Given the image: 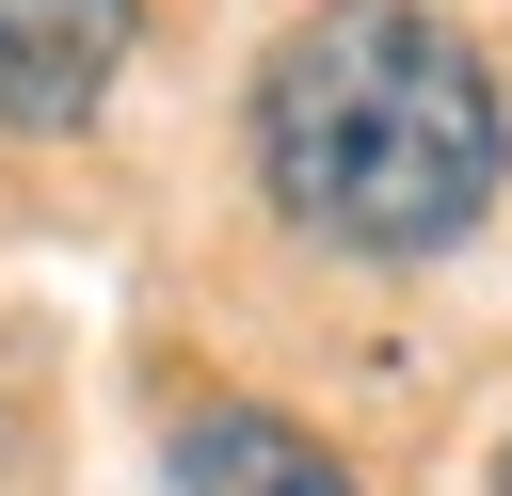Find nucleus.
Returning <instances> with one entry per match:
<instances>
[{
  "label": "nucleus",
  "instance_id": "f03ea898",
  "mask_svg": "<svg viewBox=\"0 0 512 496\" xmlns=\"http://www.w3.org/2000/svg\"><path fill=\"white\" fill-rule=\"evenodd\" d=\"M128 48H144V0H0V128L16 144L96 128V96L128 80Z\"/></svg>",
  "mask_w": 512,
  "mask_h": 496
},
{
  "label": "nucleus",
  "instance_id": "39448f33",
  "mask_svg": "<svg viewBox=\"0 0 512 496\" xmlns=\"http://www.w3.org/2000/svg\"><path fill=\"white\" fill-rule=\"evenodd\" d=\"M496 496H512V448H496Z\"/></svg>",
  "mask_w": 512,
  "mask_h": 496
},
{
  "label": "nucleus",
  "instance_id": "7ed1b4c3",
  "mask_svg": "<svg viewBox=\"0 0 512 496\" xmlns=\"http://www.w3.org/2000/svg\"><path fill=\"white\" fill-rule=\"evenodd\" d=\"M160 480H176V496H352V480H336V448H320V432H288L272 400H192V416H176V448H160Z\"/></svg>",
  "mask_w": 512,
  "mask_h": 496
},
{
  "label": "nucleus",
  "instance_id": "f257e3e1",
  "mask_svg": "<svg viewBox=\"0 0 512 496\" xmlns=\"http://www.w3.org/2000/svg\"><path fill=\"white\" fill-rule=\"evenodd\" d=\"M240 144H256V192H272L288 240L416 272V256H448L496 208L512 96H496V64L432 0H320V16L272 32Z\"/></svg>",
  "mask_w": 512,
  "mask_h": 496
},
{
  "label": "nucleus",
  "instance_id": "20e7f679",
  "mask_svg": "<svg viewBox=\"0 0 512 496\" xmlns=\"http://www.w3.org/2000/svg\"><path fill=\"white\" fill-rule=\"evenodd\" d=\"M0 480H16V384H0Z\"/></svg>",
  "mask_w": 512,
  "mask_h": 496
}]
</instances>
